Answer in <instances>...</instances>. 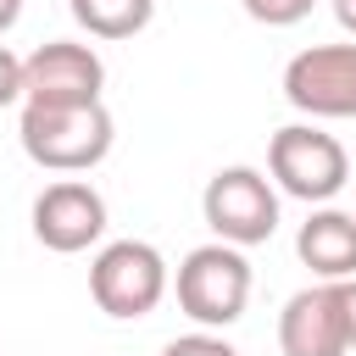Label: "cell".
<instances>
[{
	"label": "cell",
	"instance_id": "obj_15",
	"mask_svg": "<svg viewBox=\"0 0 356 356\" xmlns=\"http://www.w3.org/2000/svg\"><path fill=\"white\" fill-rule=\"evenodd\" d=\"M339 306H345V334H350V350H356V278H339Z\"/></svg>",
	"mask_w": 356,
	"mask_h": 356
},
{
	"label": "cell",
	"instance_id": "obj_2",
	"mask_svg": "<svg viewBox=\"0 0 356 356\" xmlns=\"http://www.w3.org/2000/svg\"><path fill=\"white\" fill-rule=\"evenodd\" d=\"M172 295H178V312L200 328H228L245 317L250 306V261L239 245H195L178 273H172Z\"/></svg>",
	"mask_w": 356,
	"mask_h": 356
},
{
	"label": "cell",
	"instance_id": "obj_7",
	"mask_svg": "<svg viewBox=\"0 0 356 356\" xmlns=\"http://www.w3.org/2000/svg\"><path fill=\"white\" fill-rule=\"evenodd\" d=\"M106 61L78 39H50L33 56H22V100L33 106H83L100 100Z\"/></svg>",
	"mask_w": 356,
	"mask_h": 356
},
{
	"label": "cell",
	"instance_id": "obj_12",
	"mask_svg": "<svg viewBox=\"0 0 356 356\" xmlns=\"http://www.w3.org/2000/svg\"><path fill=\"white\" fill-rule=\"evenodd\" d=\"M239 6H245V17L261 22V28H295V22L312 17L317 0H239Z\"/></svg>",
	"mask_w": 356,
	"mask_h": 356
},
{
	"label": "cell",
	"instance_id": "obj_5",
	"mask_svg": "<svg viewBox=\"0 0 356 356\" xmlns=\"http://www.w3.org/2000/svg\"><path fill=\"white\" fill-rule=\"evenodd\" d=\"M200 217L222 245H267L278 234V189L261 167H217L200 195Z\"/></svg>",
	"mask_w": 356,
	"mask_h": 356
},
{
	"label": "cell",
	"instance_id": "obj_9",
	"mask_svg": "<svg viewBox=\"0 0 356 356\" xmlns=\"http://www.w3.org/2000/svg\"><path fill=\"white\" fill-rule=\"evenodd\" d=\"M278 350L284 356H350L345 334V306H339V278H317L295 289L278 312Z\"/></svg>",
	"mask_w": 356,
	"mask_h": 356
},
{
	"label": "cell",
	"instance_id": "obj_3",
	"mask_svg": "<svg viewBox=\"0 0 356 356\" xmlns=\"http://www.w3.org/2000/svg\"><path fill=\"white\" fill-rule=\"evenodd\" d=\"M167 289H172V273H167V256L150 239H111L89 261V295L117 323L150 317Z\"/></svg>",
	"mask_w": 356,
	"mask_h": 356
},
{
	"label": "cell",
	"instance_id": "obj_1",
	"mask_svg": "<svg viewBox=\"0 0 356 356\" xmlns=\"http://www.w3.org/2000/svg\"><path fill=\"white\" fill-rule=\"evenodd\" d=\"M22 156L44 172H89L111 156L117 122L106 111V100H83V106H33L22 100V122H17Z\"/></svg>",
	"mask_w": 356,
	"mask_h": 356
},
{
	"label": "cell",
	"instance_id": "obj_10",
	"mask_svg": "<svg viewBox=\"0 0 356 356\" xmlns=\"http://www.w3.org/2000/svg\"><path fill=\"white\" fill-rule=\"evenodd\" d=\"M295 256L317 273V278H356V211L339 206H317L300 234H295Z\"/></svg>",
	"mask_w": 356,
	"mask_h": 356
},
{
	"label": "cell",
	"instance_id": "obj_6",
	"mask_svg": "<svg viewBox=\"0 0 356 356\" xmlns=\"http://www.w3.org/2000/svg\"><path fill=\"white\" fill-rule=\"evenodd\" d=\"M284 100L312 122L356 117V39L350 44H312L284 67Z\"/></svg>",
	"mask_w": 356,
	"mask_h": 356
},
{
	"label": "cell",
	"instance_id": "obj_17",
	"mask_svg": "<svg viewBox=\"0 0 356 356\" xmlns=\"http://www.w3.org/2000/svg\"><path fill=\"white\" fill-rule=\"evenodd\" d=\"M17 17H22V0H0V33H11Z\"/></svg>",
	"mask_w": 356,
	"mask_h": 356
},
{
	"label": "cell",
	"instance_id": "obj_8",
	"mask_svg": "<svg viewBox=\"0 0 356 356\" xmlns=\"http://www.w3.org/2000/svg\"><path fill=\"white\" fill-rule=\"evenodd\" d=\"M106 234V195L89 178H56L33 200V239L56 256H78Z\"/></svg>",
	"mask_w": 356,
	"mask_h": 356
},
{
	"label": "cell",
	"instance_id": "obj_13",
	"mask_svg": "<svg viewBox=\"0 0 356 356\" xmlns=\"http://www.w3.org/2000/svg\"><path fill=\"white\" fill-rule=\"evenodd\" d=\"M161 356H239L217 328H195V334H178V339H167L161 345Z\"/></svg>",
	"mask_w": 356,
	"mask_h": 356
},
{
	"label": "cell",
	"instance_id": "obj_11",
	"mask_svg": "<svg viewBox=\"0 0 356 356\" xmlns=\"http://www.w3.org/2000/svg\"><path fill=\"white\" fill-rule=\"evenodd\" d=\"M67 6L89 39H134L156 17V0H67Z\"/></svg>",
	"mask_w": 356,
	"mask_h": 356
},
{
	"label": "cell",
	"instance_id": "obj_14",
	"mask_svg": "<svg viewBox=\"0 0 356 356\" xmlns=\"http://www.w3.org/2000/svg\"><path fill=\"white\" fill-rule=\"evenodd\" d=\"M22 100V56L11 44H0V111Z\"/></svg>",
	"mask_w": 356,
	"mask_h": 356
},
{
	"label": "cell",
	"instance_id": "obj_16",
	"mask_svg": "<svg viewBox=\"0 0 356 356\" xmlns=\"http://www.w3.org/2000/svg\"><path fill=\"white\" fill-rule=\"evenodd\" d=\"M334 22H339V28L356 39V0H334Z\"/></svg>",
	"mask_w": 356,
	"mask_h": 356
},
{
	"label": "cell",
	"instance_id": "obj_4",
	"mask_svg": "<svg viewBox=\"0 0 356 356\" xmlns=\"http://www.w3.org/2000/svg\"><path fill=\"white\" fill-rule=\"evenodd\" d=\"M267 178H273V189H284L306 206H323L350 184V156L328 128L289 122L267 139Z\"/></svg>",
	"mask_w": 356,
	"mask_h": 356
}]
</instances>
